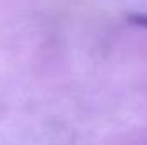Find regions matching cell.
<instances>
[{
  "mask_svg": "<svg viewBox=\"0 0 147 145\" xmlns=\"http://www.w3.org/2000/svg\"><path fill=\"white\" fill-rule=\"evenodd\" d=\"M128 21L135 26H140V28H147V12H139V14H130L128 15Z\"/></svg>",
  "mask_w": 147,
  "mask_h": 145,
  "instance_id": "6da1fadb",
  "label": "cell"
}]
</instances>
